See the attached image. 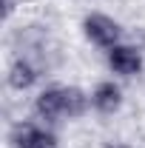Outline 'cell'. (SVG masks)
Returning <instances> with one entry per match:
<instances>
[{"label":"cell","mask_w":145,"mask_h":148,"mask_svg":"<svg viewBox=\"0 0 145 148\" xmlns=\"http://www.w3.org/2000/svg\"><path fill=\"white\" fill-rule=\"evenodd\" d=\"M91 108V91H83L80 86H46L34 97V117L46 125H57L66 120H80Z\"/></svg>","instance_id":"obj_1"},{"label":"cell","mask_w":145,"mask_h":148,"mask_svg":"<svg viewBox=\"0 0 145 148\" xmlns=\"http://www.w3.org/2000/svg\"><path fill=\"white\" fill-rule=\"evenodd\" d=\"M80 29H83V37L88 40L91 46H97L103 51H108L117 43H122V26H120V20L105 14V12H88L83 17Z\"/></svg>","instance_id":"obj_2"},{"label":"cell","mask_w":145,"mask_h":148,"mask_svg":"<svg viewBox=\"0 0 145 148\" xmlns=\"http://www.w3.org/2000/svg\"><path fill=\"white\" fill-rule=\"evenodd\" d=\"M105 63H108V71L117 77H137L145 69V54L140 46L134 43H117L114 49L105 51Z\"/></svg>","instance_id":"obj_3"},{"label":"cell","mask_w":145,"mask_h":148,"mask_svg":"<svg viewBox=\"0 0 145 148\" xmlns=\"http://www.w3.org/2000/svg\"><path fill=\"white\" fill-rule=\"evenodd\" d=\"M9 143L12 148H57V134L46 123H17Z\"/></svg>","instance_id":"obj_4"},{"label":"cell","mask_w":145,"mask_h":148,"mask_svg":"<svg viewBox=\"0 0 145 148\" xmlns=\"http://www.w3.org/2000/svg\"><path fill=\"white\" fill-rule=\"evenodd\" d=\"M125 103V94H122V86L114 83V80H100L94 88H91V108L103 117H111L122 108Z\"/></svg>","instance_id":"obj_5"},{"label":"cell","mask_w":145,"mask_h":148,"mask_svg":"<svg viewBox=\"0 0 145 148\" xmlns=\"http://www.w3.org/2000/svg\"><path fill=\"white\" fill-rule=\"evenodd\" d=\"M37 80H40V66H37L29 54H17L12 60V66H9V71H6L9 88H14V91H29V88L37 86Z\"/></svg>","instance_id":"obj_6"},{"label":"cell","mask_w":145,"mask_h":148,"mask_svg":"<svg viewBox=\"0 0 145 148\" xmlns=\"http://www.w3.org/2000/svg\"><path fill=\"white\" fill-rule=\"evenodd\" d=\"M14 12V0H3V17H12Z\"/></svg>","instance_id":"obj_7"},{"label":"cell","mask_w":145,"mask_h":148,"mask_svg":"<svg viewBox=\"0 0 145 148\" xmlns=\"http://www.w3.org/2000/svg\"><path fill=\"white\" fill-rule=\"evenodd\" d=\"M108 148H125V145H108Z\"/></svg>","instance_id":"obj_8"}]
</instances>
